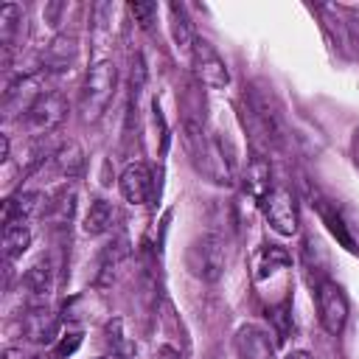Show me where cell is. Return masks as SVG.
Returning <instances> with one entry per match:
<instances>
[{
  "mask_svg": "<svg viewBox=\"0 0 359 359\" xmlns=\"http://www.w3.org/2000/svg\"><path fill=\"white\" fill-rule=\"evenodd\" d=\"M244 123L250 121V129L255 135V140H261L266 149L275 151H286L289 146V123L283 115L280 101L275 98V93L264 84H250L244 90Z\"/></svg>",
  "mask_w": 359,
  "mask_h": 359,
  "instance_id": "cell-1",
  "label": "cell"
},
{
  "mask_svg": "<svg viewBox=\"0 0 359 359\" xmlns=\"http://www.w3.org/2000/svg\"><path fill=\"white\" fill-rule=\"evenodd\" d=\"M115 87H118V67L112 59H98L90 70L87 79L81 84L79 93V112L87 123H95L112 104L115 98Z\"/></svg>",
  "mask_w": 359,
  "mask_h": 359,
  "instance_id": "cell-2",
  "label": "cell"
},
{
  "mask_svg": "<svg viewBox=\"0 0 359 359\" xmlns=\"http://www.w3.org/2000/svg\"><path fill=\"white\" fill-rule=\"evenodd\" d=\"M185 266L194 278L205 283H216L227 266V241L219 233L196 236L185 250Z\"/></svg>",
  "mask_w": 359,
  "mask_h": 359,
  "instance_id": "cell-3",
  "label": "cell"
},
{
  "mask_svg": "<svg viewBox=\"0 0 359 359\" xmlns=\"http://www.w3.org/2000/svg\"><path fill=\"white\" fill-rule=\"evenodd\" d=\"M261 213L266 219V224L280 233V236H294L300 230V210H297V199L289 188L283 185H272L261 199Z\"/></svg>",
  "mask_w": 359,
  "mask_h": 359,
  "instance_id": "cell-4",
  "label": "cell"
},
{
  "mask_svg": "<svg viewBox=\"0 0 359 359\" xmlns=\"http://www.w3.org/2000/svg\"><path fill=\"white\" fill-rule=\"evenodd\" d=\"M314 300H317V317H320V325L325 328V334L339 337L348 325V311H351L342 286L337 280L323 278L314 286Z\"/></svg>",
  "mask_w": 359,
  "mask_h": 359,
  "instance_id": "cell-5",
  "label": "cell"
},
{
  "mask_svg": "<svg viewBox=\"0 0 359 359\" xmlns=\"http://www.w3.org/2000/svg\"><path fill=\"white\" fill-rule=\"evenodd\" d=\"M191 67H194V76H196V84L202 87H210V90H222L230 84V70H227V62L222 59V53L205 39V36H196L194 48H191Z\"/></svg>",
  "mask_w": 359,
  "mask_h": 359,
  "instance_id": "cell-6",
  "label": "cell"
},
{
  "mask_svg": "<svg viewBox=\"0 0 359 359\" xmlns=\"http://www.w3.org/2000/svg\"><path fill=\"white\" fill-rule=\"evenodd\" d=\"M20 289H22V297H25V306H48L50 297H53V289H56V264L50 255H42L36 258L25 272H22V280H20Z\"/></svg>",
  "mask_w": 359,
  "mask_h": 359,
  "instance_id": "cell-7",
  "label": "cell"
},
{
  "mask_svg": "<svg viewBox=\"0 0 359 359\" xmlns=\"http://www.w3.org/2000/svg\"><path fill=\"white\" fill-rule=\"evenodd\" d=\"M65 118H67V98L59 90H45L39 101L31 107V112L25 115V129L34 135H48Z\"/></svg>",
  "mask_w": 359,
  "mask_h": 359,
  "instance_id": "cell-8",
  "label": "cell"
},
{
  "mask_svg": "<svg viewBox=\"0 0 359 359\" xmlns=\"http://www.w3.org/2000/svg\"><path fill=\"white\" fill-rule=\"evenodd\" d=\"M45 93L42 87V73H31V76H22L17 79L14 84H8V90L3 93V112L6 118H25L31 112V107L39 101V95Z\"/></svg>",
  "mask_w": 359,
  "mask_h": 359,
  "instance_id": "cell-9",
  "label": "cell"
},
{
  "mask_svg": "<svg viewBox=\"0 0 359 359\" xmlns=\"http://www.w3.org/2000/svg\"><path fill=\"white\" fill-rule=\"evenodd\" d=\"M118 188H121V194L129 205H146L154 196V174L146 163L135 160L121 171Z\"/></svg>",
  "mask_w": 359,
  "mask_h": 359,
  "instance_id": "cell-10",
  "label": "cell"
},
{
  "mask_svg": "<svg viewBox=\"0 0 359 359\" xmlns=\"http://www.w3.org/2000/svg\"><path fill=\"white\" fill-rule=\"evenodd\" d=\"M309 199H311V208L317 210V216H320V222L328 227V233L345 247V250H351V252H356L359 247H356V238L351 236V230H348V224H345V219H342V213H339V208H337V202L334 199H328L323 191H317V188H309Z\"/></svg>",
  "mask_w": 359,
  "mask_h": 359,
  "instance_id": "cell-11",
  "label": "cell"
},
{
  "mask_svg": "<svg viewBox=\"0 0 359 359\" xmlns=\"http://www.w3.org/2000/svg\"><path fill=\"white\" fill-rule=\"evenodd\" d=\"M59 328L62 323L50 311V306H31L22 314V334L36 345H56V339L62 337Z\"/></svg>",
  "mask_w": 359,
  "mask_h": 359,
  "instance_id": "cell-12",
  "label": "cell"
},
{
  "mask_svg": "<svg viewBox=\"0 0 359 359\" xmlns=\"http://www.w3.org/2000/svg\"><path fill=\"white\" fill-rule=\"evenodd\" d=\"M233 348H236L238 359H278L275 356V342L269 339V331L255 325V323H247L236 331Z\"/></svg>",
  "mask_w": 359,
  "mask_h": 359,
  "instance_id": "cell-13",
  "label": "cell"
},
{
  "mask_svg": "<svg viewBox=\"0 0 359 359\" xmlns=\"http://www.w3.org/2000/svg\"><path fill=\"white\" fill-rule=\"evenodd\" d=\"M73 213H76V188H73V185L56 188V191L48 194L45 202H42V219H45L50 227H56V230L67 227L70 219H73Z\"/></svg>",
  "mask_w": 359,
  "mask_h": 359,
  "instance_id": "cell-14",
  "label": "cell"
},
{
  "mask_svg": "<svg viewBox=\"0 0 359 359\" xmlns=\"http://www.w3.org/2000/svg\"><path fill=\"white\" fill-rule=\"evenodd\" d=\"M42 205L39 191H17L3 202V224H25Z\"/></svg>",
  "mask_w": 359,
  "mask_h": 359,
  "instance_id": "cell-15",
  "label": "cell"
},
{
  "mask_svg": "<svg viewBox=\"0 0 359 359\" xmlns=\"http://www.w3.org/2000/svg\"><path fill=\"white\" fill-rule=\"evenodd\" d=\"M79 53V39L73 34H56L45 48V67L48 70H70Z\"/></svg>",
  "mask_w": 359,
  "mask_h": 359,
  "instance_id": "cell-16",
  "label": "cell"
},
{
  "mask_svg": "<svg viewBox=\"0 0 359 359\" xmlns=\"http://www.w3.org/2000/svg\"><path fill=\"white\" fill-rule=\"evenodd\" d=\"M48 165H50L53 174H59V177H65V180H73V177L81 171V165H84V151H81L79 143L70 140V143L59 146V149L50 154Z\"/></svg>",
  "mask_w": 359,
  "mask_h": 359,
  "instance_id": "cell-17",
  "label": "cell"
},
{
  "mask_svg": "<svg viewBox=\"0 0 359 359\" xmlns=\"http://www.w3.org/2000/svg\"><path fill=\"white\" fill-rule=\"evenodd\" d=\"M115 219H118V213H115L112 202L93 199L87 213H84V233L87 236H104V233H109L115 227Z\"/></svg>",
  "mask_w": 359,
  "mask_h": 359,
  "instance_id": "cell-18",
  "label": "cell"
},
{
  "mask_svg": "<svg viewBox=\"0 0 359 359\" xmlns=\"http://www.w3.org/2000/svg\"><path fill=\"white\" fill-rule=\"evenodd\" d=\"M168 11V20H171V36H174V45L182 48L188 56H191V48L196 42V34H194V25L188 20V11L182 3H168L165 6Z\"/></svg>",
  "mask_w": 359,
  "mask_h": 359,
  "instance_id": "cell-19",
  "label": "cell"
},
{
  "mask_svg": "<svg viewBox=\"0 0 359 359\" xmlns=\"http://www.w3.org/2000/svg\"><path fill=\"white\" fill-rule=\"evenodd\" d=\"M126 258H129L126 238H115L112 244H107L101 252V264H98V283H112Z\"/></svg>",
  "mask_w": 359,
  "mask_h": 359,
  "instance_id": "cell-20",
  "label": "cell"
},
{
  "mask_svg": "<svg viewBox=\"0 0 359 359\" xmlns=\"http://www.w3.org/2000/svg\"><path fill=\"white\" fill-rule=\"evenodd\" d=\"M31 247V230L25 224H3V258L6 264L17 261Z\"/></svg>",
  "mask_w": 359,
  "mask_h": 359,
  "instance_id": "cell-21",
  "label": "cell"
},
{
  "mask_svg": "<svg viewBox=\"0 0 359 359\" xmlns=\"http://www.w3.org/2000/svg\"><path fill=\"white\" fill-rule=\"evenodd\" d=\"M269 177H272V171H269V160L266 157H261V154H255L250 163H247V174H244V182H247V188L261 199L269 188H272V182H269Z\"/></svg>",
  "mask_w": 359,
  "mask_h": 359,
  "instance_id": "cell-22",
  "label": "cell"
},
{
  "mask_svg": "<svg viewBox=\"0 0 359 359\" xmlns=\"http://www.w3.org/2000/svg\"><path fill=\"white\" fill-rule=\"evenodd\" d=\"M289 252L283 250V247H278V244H264L261 250H258V255H255V278L261 280V278H266V275H272L275 269H280V266H289Z\"/></svg>",
  "mask_w": 359,
  "mask_h": 359,
  "instance_id": "cell-23",
  "label": "cell"
},
{
  "mask_svg": "<svg viewBox=\"0 0 359 359\" xmlns=\"http://www.w3.org/2000/svg\"><path fill=\"white\" fill-rule=\"evenodd\" d=\"M20 17H22V8L17 3H6L0 8V42H3V50H6V62H8V53L14 48V34L20 28Z\"/></svg>",
  "mask_w": 359,
  "mask_h": 359,
  "instance_id": "cell-24",
  "label": "cell"
},
{
  "mask_svg": "<svg viewBox=\"0 0 359 359\" xmlns=\"http://www.w3.org/2000/svg\"><path fill=\"white\" fill-rule=\"evenodd\" d=\"M339 31H342V45L359 59V20L356 17L339 20Z\"/></svg>",
  "mask_w": 359,
  "mask_h": 359,
  "instance_id": "cell-25",
  "label": "cell"
},
{
  "mask_svg": "<svg viewBox=\"0 0 359 359\" xmlns=\"http://www.w3.org/2000/svg\"><path fill=\"white\" fill-rule=\"evenodd\" d=\"M157 11H160L157 3H132L129 6V14L135 17V22L140 28H151V22L157 20Z\"/></svg>",
  "mask_w": 359,
  "mask_h": 359,
  "instance_id": "cell-26",
  "label": "cell"
},
{
  "mask_svg": "<svg viewBox=\"0 0 359 359\" xmlns=\"http://www.w3.org/2000/svg\"><path fill=\"white\" fill-rule=\"evenodd\" d=\"M79 342H81V331H67V334H62V339H56L53 353L56 356H70L79 348Z\"/></svg>",
  "mask_w": 359,
  "mask_h": 359,
  "instance_id": "cell-27",
  "label": "cell"
},
{
  "mask_svg": "<svg viewBox=\"0 0 359 359\" xmlns=\"http://www.w3.org/2000/svg\"><path fill=\"white\" fill-rule=\"evenodd\" d=\"M351 154H353V163H356V168H359V129H356L353 137H351Z\"/></svg>",
  "mask_w": 359,
  "mask_h": 359,
  "instance_id": "cell-28",
  "label": "cell"
},
{
  "mask_svg": "<svg viewBox=\"0 0 359 359\" xmlns=\"http://www.w3.org/2000/svg\"><path fill=\"white\" fill-rule=\"evenodd\" d=\"M3 359H28V356L22 353V348H6V353H3Z\"/></svg>",
  "mask_w": 359,
  "mask_h": 359,
  "instance_id": "cell-29",
  "label": "cell"
},
{
  "mask_svg": "<svg viewBox=\"0 0 359 359\" xmlns=\"http://www.w3.org/2000/svg\"><path fill=\"white\" fill-rule=\"evenodd\" d=\"M283 359H314V356H311L309 351H300V348H297V351H289Z\"/></svg>",
  "mask_w": 359,
  "mask_h": 359,
  "instance_id": "cell-30",
  "label": "cell"
},
{
  "mask_svg": "<svg viewBox=\"0 0 359 359\" xmlns=\"http://www.w3.org/2000/svg\"><path fill=\"white\" fill-rule=\"evenodd\" d=\"M160 359H182L177 351H171V348H160V353H157Z\"/></svg>",
  "mask_w": 359,
  "mask_h": 359,
  "instance_id": "cell-31",
  "label": "cell"
},
{
  "mask_svg": "<svg viewBox=\"0 0 359 359\" xmlns=\"http://www.w3.org/2000/svg\"><path fill=\"white\" fill-rule=\"evenodd\" d=\"M34 359H62V356H56V353H45V356H34Z\"/></svg>",
  "mask_w": 359,
  "mask_h": 359,
  "instance_id": "cell-32",
  "label": "cell"
}]
</instances>
